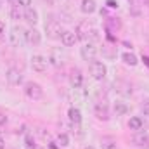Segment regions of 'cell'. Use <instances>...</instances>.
<instances>
[{"label": "cell", "mask_w": 149, "mask_h": 149, "mask_svg": "<svg viewBox=\"0 0 149 149\" xmlns=\"http://www.w3.org/2000/svg\"><path fill=\"white\" fill-rule=\"evenodd\" d=\"M24 144H26V149H42V148H40V146L37 144V142H35V141L30 137V135L24 139Z\"/></svg>", "instance_id": "cell-22"}, {"label": "cell", "mask_w": 149, "mask_h": 149, "mask_svg": "<svg viewBox=\"0 0 149 149\" xmlns=\"http://www.w3.org/2000/svg\"><path fill=\"white\" fill-rule=\"evenodd\" d=\"M95 9H97V2L95 0H81L80 2V10H81V14H94L95 12Z\"/></svg>", "instance_id": "cell-14"}, {"label": "cell", "mask_w": 149, "mask_h": 149, "mask_svg": "<svg viewBox=\"0 0 149 149\" xmlns=\"http://www.w3.org/2000/svg\"><path fill=\"white\" fill-rule=\"evenodd\" d=\"M56 144L59 146V148H68L70 146V137H68V134H57V137H56Z\"/></svg>", "instance_id": "cell-20"}, {"label": "cell", "mask_w": 149, "mask_h": 149, "mask_svg": "<svg viewBox=\"0 0 149 149\" xmlns=\"http://www.w3.org/2000/svg\"><path fill=\"white\" fill-rule=\"evenodd\" d=\"M94 114L97 120L101 121H108L109 120V106L104 102V101H97L94 104Z\"/></svg>", "instance_id": "cell-8"}, {"label": "cell", "mask_w": 149, "mask_h": 149, "mask_svg": "<svg viewBox=\"0 0 149 149\" xmlns=\"http://www.w3.org/2000/svg\"><path fill=\"white\" fill-rule=\"evenodd\" d=\"M5 80L12 85V87H19L23 83V73L17 68H9L5 73Z\"/></svg>", "instance_id": "cell-9"}, {"label": "cell", "mask_w": 149, "mask_h": 149, "mask_svg": "<svg viewBox=\"0 0 149 149\" xmlns=\"http://www.w3.org/2000/svg\"><path fill=\"white\" fill-rule=\"evenodd\" d=\"M121 61L127 64V66H137L139 64V59H137V56L134 54V52H123L121 54Z\"/></svg>", "instance_id": "cell-16"}, {"label": "cell", "mask_w": 149, "mask_h": 149, "mask_svg": "<svg viewBox=\"0 0 149 149\" xmlns=\"http://www.w3.org/2000/svg\"><path fill=\"white\" fill-rule=\"evenodd\" d=\"M5 123H7V116L3 113H0V127H3Z\"/></svg>", "instance_id": "cell-26"}, {"label": "cell", "mask_w": 149, "mask_h": 149, "mask_svg": "<svg viewBox=\"0 0 149 149\" xmlns=\"http://www.w3.org/2000/svg\"><path fill=\"white\" fill-rule=\"evenodd\" d=\"M9 43L14 47V49H17V47H21L23 45V42H24V35H23V30L19 28V26H12L10 28V31H9Z\"/></svg>", "instance_id": "cell-6"}, {"label": "cell", "mask_w": 149, "mask_h": 149, "mask_svg": "<svg viewBox=\"0 0 149 149\" xmlns=\"http://www.w3.org/2000/svg\"><path fill=\"white\" fill-rule=\"evenodd\" d=\"M80 56L83 61H94L95 56H97V47H95V42H83V45L80 47Z\"/></svg>", "instance_id": "cell-4"}, {"label": "cell", "mask_w": 149, "mask_h": 149, "mask_svg": "<svg viewBox=\"0 0 149 149\" xmlns=\"http://www.w3.org/2000/svg\"><path fill=\"white\" fill-rule=\"evenodd\" d=\"M30 26H35L38 23V10L33 9V7H26L24 9V17H23Z\"/></svg>", "instance_id": "cell-12"}, {"label": "cell", "mask_w": 149, "mask_h": 149, "mask_svg": "<svg viewBox=\"0 0 149 149\" xmlns=\"http://www.w3.org/2000/svg\"><path fill=\"white\" fill-rule=\"evenodd\" d=\"M83 149H97V148H94V146H87V148H83Z\"/></svg>", "instance_id": "cell-28"}, {"label": "cell", "mask_w": 149, "mask_h": 149, "mask_svg": "<svg viewBox=\"0 0 149 149\" xmlns=\"http://www.w3.org/2000/svg\"><path fill=\"white\" fill-rule=\"evenodd\" d=\"M68 121L70 125H74V127H81V111L78 108L71 106L68 109Z\"/></svg>", "instance_id": "cell-11"}, {"label": "cell", "mask_w": 149, "mask_h": 149, "mask_svg": "<svg viewBox=\"0 0 149 149\" xmlns=\"http://www.w3.org/2000/svg\"><path fill=\"white\" fill-rule=\"evenodd\" d=\"M88 71H90V76L94 80H104L106 74H108V68L102 61H90V66H88Z\"/></svg>", "instance_id": "cell-2"}, {"label": "cell", "mask_w": 149, "mask_h": 149, "mask_svg": "<svg viewBox=\"0 0 149 149\" xmlns=\"http://www.w3.org/2000/svg\"><path fill=\"white\" fill-rule=\"evenodd\" d=\"M5 31H7V28H5V23L0 19V43H3V42H5Z\"/></svg>", "instance_id": "cell-23"}, {"label": "cell", "mask_w": 149, "mask_h": 149, "mask_svg": "<svg viewBox=\"0 0 149 149\" xmlns=\"http://www.w3.org/2000/svg\"><path fill=\"white\" fill-rule=\"evenodd\" d=\"M113 111H114L116 116H123V114L128 113V106H127L123 101H114V104H113Z\"/></svg>", "instance_id": "cell-19"}, {"label": "cell", "mask_w": 149, "mask_h": 149, "mask_svg": "<svg viewBox=\"0 0 149 149\" xmlns=\"http://www.w3.org/2000/svg\"><path fill=\"white\" fill-rule=\"evenodd\" d=\"M30 66L37 73H45L47 68H49V57H45L42 54H33L30 57Z\"/></svg>", "instance_id": "cell-3"}, {"label": "cell", "mask_w": 149, "mask_h": 149, "mask_svg": "<svg viewBox=\"0 0 149 149\" xmlns=\"http://www.w3.org/2000/svg\"><path fill=\"white\" fill-rule=\"evenodd\" d=\"M3 2H5V0H0V9H2V5H3Z\"/></svg>", "instance_id": "cell-29"}, {"label": "cell", "mask_w": 149, "mask_h": 149, "mask_svg": "<svg viewBox=\"0 0 149 149\" xmlns=\"http://www.w3.org/2000/svg\"><path fill=\"white\" fill-rule=\"evenodd\" d=\"M9 14H10V19H14V21H17V19H23V17H24V10H23V7H21V5H17V3L10 5V10H9Z\"/></svg>", "instance_id": "cell-17"}, {"label": "cell", "mask_w": 149, "mask_h": 149, "mask_svg": "<svg viewBox=\"0 0 149 149\" xmlns=\"http://www.w3.org/2000/svg\"><path fill=\"white\" fill-rule=\"evenodd\" d=\"M70 85L73 88H81V85H83V74H81L80 70H73L70 73Z\"/></svg>", "instance_id": "cell-13"}, {"label": "cell", "mask_w": 149, "mask_h": 149, "mask_svg": "<svg viewBox=\"0 0 149 149\" xmlns=\"http://www.w3.org/2000/svg\"><path fill=\"white\" fill-rule=\"evenodd\" d=\"M23 94L30 99V101H40L43 97V88L37 81H26L23 85Z\"/></svg>", "instance_id": "cell-1"}, {"label": "cell", "mask_w": 149, "mask_h": 149, "mask_svg": "<svg viewBox=\"0 0 149 149\" xmlns=\"http://www.w3.org/2000/svg\"><path fill=\"white\" fill-rule=\"evenodd\" d=\"M16 3H17V5H21L23 9L31 7V0H16Z\"/></svg>", "instance_id": "cell-24"}, {"label": "cell", "mask_w": 149, "mask_h": 149, "mask_svg": "<svg viewBox=\"0 0 149 149\" xmlns=\"http://www.w3.org/2000/svg\"><path fill=\"white\" fill-rule=\"evenodd\" d=\"M134 144H137V146H148L149 144V135L142 130V132H135V135H134Z\"/></svg>", "instance_id": "cell-18"}, {"label": "cell", "mask_w": 149, "mask_h": 149, "mask_svg": "<svg viewBox=\"0 0 149 149\" xmlns=\"http://www.w3.org/2000/svg\"><path fill=\"white\" fill-rule=\"evenodd\" d=\"M128 128L134 132H142L144 130V120L141 116H132L128 120Z\"/></svg>", "instance_id": "cell-15"}, {"label": "cell", "mask_w": 149, "mask_h": 149, "mask_svg": "<svg viewBox=\"0 0 149 149\" xmlns=\"http://www.w3.org/2000/svg\"><path fill=\"white\" fill-rule=\"evenodd\" d=\"M141 108H142V113H144L146 116H149V99L148 101H144V104H142Z\"/></svg>", "instance_id": "cell-25"}, {"label": "cell", "mask_w": 149, "mask_h": 149, "mask_svg": "<svg viewBox=\"0 0 149 149\" xmlns=\"http://www.w3.org/2000/svg\"><path fill=\"white\" fill-rule=\"evenodd\" d=\"M23 35H24V43H28V45H40V42H42V33L35 26L23 30Z\"/></svg>", "instance_id": "cell-5"}, {"label": "cell", "mask_w": 149, "mask_h": 149, "mask_svg": "<svg viewBox=\"0 0 149 149\" xmlns=\"http://www.w3.org/2000/svg\"><path fill=\"white\" fill-rule=\"evenodd\" d=\"M61 43L64 45V47H73L74 43L78 42V38H76V33L71 31V30H64L63 33H61Z\"/></svg>", "instance_id": "cell-10"}, {"label": "cell", "mask_w": 149, "mask_h": 149, "mask_svg": "<svg viewBox=\"0 0 149 149\" xmlns=\"http://www.w3.org/2000/svg\"><path fill=\"white\" fill-rule=\"evenodd\" d=\"M101 148L102 149H118V144H116V141L111 139V137H102V141H101Z\"/></svg>", "instance_id": "cell-21"}, {"label": "cell", "mask_w": 149, "mask_h": 149, "mask_svg": "<svg viewBox=\"0 0 149 149\" xmlns=\"http://www.w3.org/2000/svg\"><path fill=\"white\" fill-rule=\"evenodd\" d=\"M47 2H49V3H50V5H56V3H57V2H59V0H47Z\"/></svg>", "instance_id": "cell-27"}, {"label": "cell", "mask_w": 149, "mask_h": 149, "mask_svg": "<svg viewBox=\"0 0 149 149\" xmlns=\"http://www.w3.org/2000/svg\"><path fill=\"white\" fill-rule=\"evenodd\" d=\"M63 31H64V30H63V26H61L59 21L50 19V21L45 23V33H47L49 38H61V33H63Z\"/></svg>", "instance_id": "cell-7"}]
</instances>
